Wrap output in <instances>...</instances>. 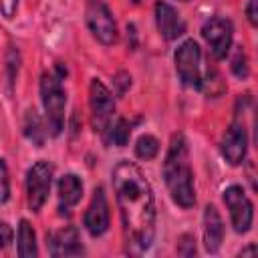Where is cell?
Returning <instances> with one entry per match:
<instances>
[{
    "label": "cell",
    "instance_id": "cell-1",
    "mask_svg": "<svg viewBox=\"0 0 258 258\" xmlns=\"http://www.w3.org/2000/svg\"><path fill=\"white\" fill-rule=\"evenodd\" d=\"M113 189L127 244L133 252L147 250L155 236V198L145 173L133 161L121 159L113 167Z\"/></svg>",
    "mask_w": 258,
    "mask_h": 258
},
{
    "label": "cell",
    "instance_id": "cell-2",
    "mask_svg": "<svg viewBox=\"0 0 258 258\" xmlns=\"http://www.w3.org/2000/svg\"><path fill=\"white\" fill-rule=\"evenodd\" d=\"M165 185L171 194V200L181 208H191L196 204L194 171L189 165V151L183 135H173L165 161H163Z\"/></svg>",
    "mask_w": 258,
    "mask_h": 258
},
{
    "label": "cell",
    "instance_id": "cell-3",
    "mask_svg": "<svg viewBox=\"0 0 258 258\" xmlns=\"http://www.w3.org/2000/svg\"><path fill=\"white\" fill-rule=\"evenodd\" d=\"M40 97L46 113V129L52 137H58L64 129V105H67V95L58 75L44 73L40 77Z\"/></svg>",
    "mask_w": 258,
    "mask_h": 258
},
{
    "label": "cell",
    "instance_id": "cell-4",
    "mask_svg": "<svg viewBox=\"0 0 258 258\" xmlns=\"http://www.w3.org/2000/svg\"><path fill=\"white\" fill-rule=\"evenodd\" d=\"M175 71L185 87L200 89L202 85V50L194 38L183 40L175 50Z\"/></svg>",
    "mask_w": 258,
    "mask_h": 258
},
{
    "label": "cell",
    "instance_id": "cell-5",
    "mask_svg": "<svg viewBox=\"0 0 258 258\" xmlns=\"http://www.w3.org/2000/svg\"><path fill=\"white\" fill-rule=\"evenodd\" d=\"M85 20L89 30L93 32V36L101 42V44H115L117 42V22L111 14V10L107 8V4L103 0H89L87 8H85Z\"/></svg>",
    "mask_w": 258,
    "mask_h": 258
},
{
    "label": "cell",
    "instance_id": "cell-6",
    "mask_svg": "<svg viewBox=\"0 0 258 258\" xmlns=\"http://www.w3.org/2000/svg\"><path fill=\"white\" fill-rule=\"evenodd\" d=\"M50 183H52V165L46 159L36 161L28 173H26V198H28V208L32 212H38L48 194H50Z\"/></svg>",
    "mask_w": 258,
    "mask_h": 258
},
{
    "label": "cell",
    "instance_id": "cell-7",
    "mask_svg": "<svg viewBox=\"0 0 258 258\" xmlns=\"http://www.w3.org/2000/svg\"><path fill=\"white\" fill-rule=\"evenodd\" d=\"M224 204L230 210V218H232V226L238 234H246L252 228V220H254V206L250 202V198L246 196V191L240 185H230L224 189Z\"/></svg>",
    "mask_w": 258,
    "mask_h": 258
},
{
    "label": "cell",
    "instance_id": "cell-8",
    "mask_svg": "<svg viewBox=\"0 0 258 258\" xmlns=\"http://www.w3.org/2000/svg\"><path fill=\"white\" fill-rule=\"evenodd\" d=\"M202 36H204V40H206L212 56L214 58H224L230 52V46H232L234 26L224 16H212L202 26Z\"/></svg>",
    "mask_w": 258,
    "mask_h": 258
},
{
    "label": "cell",
    "instance_id": "cell-9",
    "mask_svg": "<svg viewBox=\"0 0 258 258\" xmlns=\"http://www.w3.org/2000/svg\"><path fill=\"white\" fill-rule=\"evenodd\" d=\"M89 105H91V117H93V127L95 131L103 133L105 127L111 123L113 113H115V101L111 91L99 81L93 79L89 87Z\"/></svg>",
    "mask_w": 258,
    "mask_h": 258
},
{
    "label": "cell",
    "instance_id": "cell-10",
    "mask_svg": "<svg viewBox=\"0 0 258 258\" xmlns=\"http://www.w3.org/2000/svg\"><path fill=\"white\" fill-rule=\"evenodd\" d=\"M220 149H222L224 159L230 165H240L242 163V159L246 157V149H248V133H246V127L240 121H234L228 127V131L222 137Z\"/></svg>",
    "mask_w": 258,
    "mask_h": 258
},
{
    "label": "cell",
    "instance_id": "cell-11",
    "mask_svg": "<svg viewBox=\"0 0 258 258\" xmlns=\"http://www.w3.org/2000/svg\"><path fill=\"white\" fill-rule=\"evenodd\" d=\"M85 228L91 236H103L109 230V204L103 187H97L85 212Z\"/></svg>",
    "mask_w": 258,
    "mask_h": 258
},
{
    "label": "cell",
    "instance_id": "cell-12",
    "mask_svg": "<svg viewBox=\"0 0 258 258\" xmlns=\"http://www.w3.org/2000/svg\"><path fill=\"white\" fill-rule=\"evenodd\" d=\"M155 24L165 40H175L185 32V22L181 20L179 12L163 0L155 4Z\"/></svg>",
    "mask_w": 258,
    "mask_h": 258
},
{
    "label": "cell",
    "instance_id": "cell-13",
    "mask_svg": "<svg viewBox=\"0 0 258 258\" xmlns=\"http://www.w3.org/2000/svg\"><path fill=\"white\" fill-rule=\"evenodd\" d=\"M48 252L50 256H77L83 252L79 230L73 226H64L48 236Z\"/></svg>",
    "mask_w": 258,
    "mask_h": 258
},
{
    "label": "cell",
    "instance_id": "cell-14",
    "mask_svg": "<svg viewBox=\"0 0 258 258\" xmlns=\"http://www.w3.org/2000/svg\"><path fill=\"white\" fill-rule=\"evenodd\" d=\"M224 240V222L216 206L208 204L204 210V246L208 252H218Z\"/></svg>",
    "mask_w": 258,
    "mask_h": 258
},
{
    "label": "cell",
    "instance_id": "cell-15",
    "mask_svg": "<svg viewBox=\"0 0 258 258\" xmlns=\"http://www.w3.org/2000/svg\"><path fill=\"white\" fill-rule=\"evenodd\" d=\"M83 198V181L75 173H67L58 179V210H71Z\"/></svg>",
    "mask_w": 258,
    "mask_h": 258
},
{
    "label": "cell",
    "instance_id": "cell-16",
    "mask_svg": "<svg viewBox=\"0 0 258 258\" xmlns=\"http://www.w3.org/2000/svg\"><path fill=\"white\" fill-rule=\"evenodd\" d=\"M129 135H131V125L127 119L123 117H117L115 121L111 119V123L105 127L103 131V139L107 145H117V147H123L127 145L129 141Z\"/></svg>",
    "mask_w": 258,
    "mask_h": 258
},
{
    "label": "cell",
    "instance_id": "cell-17",
    "mask_svg": "<svg viewBox=\"0 0 258 258\" xmlns=\"http://www.w3.org/2000/svg\"><path fill=\"white\" fill-rule=\"evenodd\" d=\"M24 135L36 147H42L44 145V139L48 135V129L42 125V119H40V115L34 109H28L26 115H24Z\"/></svg>",
    "mask_w": 258,
    "mask_h": 258
},
{
    "label": "cell",
    "instance_id": "cell-18",
    "mask_svg": "<svg viewBox=\"0 0 258 258\" xmlns=\"http://www.w3.org/2000/svg\"><path fill=\"white\" fill-rule=\"evenodd\" d=\"M38 254L36 248V234L28 220H22L18 226V256L22 258H34Z\"/></svg>",
    "mask_w": 258,
    "mask_h": 258
},
{
    "label": "cell",
    "instance_id": "cell-19",
    "mask_svg": "<svg viewBox=\"0 0 258 258\" xmlns=\"http://www.w3.org/2000/svg\"><path fill=\"white\" fill-rule=\"evenodd\" d=\"M157 153H159V141H157L153 135H141V137L137 139V143H135V155H137L139 159L149 161V159H153Z\"/></svg>",
    "mask_w": 258,
    "mask_h": 258
},
{
    "label": "cell",
    "instance_id": "cell-20",
    "mask_svg": "<svg viewBox=\"0 0 258 258\" xmlns=\"http://www.w3.org/2000/svg\"><path fill=\"white\" fill-rule=\"evenodd\" d=\"M232 73L238 77V79H246L248 73H250V67H248V58L244 54L242 48H236L234 56H232Z\"/></svg>",
    "mask_w": 258,
    "mask_h": 258
},
{
    "label": "cell",
    "instance_id": "cell-21",
    "mask_svg": "<svg viewBox=\"0 0 258 258\" xmlns=\"http://www.w3.org/2000/svg\"><path fill=\"white\" fill-rule=\"evenodd\" d=\"M8 198H10V177H8V167L0 157V206L6 204Z\"/></svg>",
    "mask_w": 258,
    "mask_h": 258
},
{
    "label": "cell",
    "instance_id": "cell-22",
    "mask_svg": "<svg viewBox=\"0 0 258 258\" xmlns=\"http://www.w3.org/2000/svg\"><path fill=\"white\" fill-rule=\"evenodd\" d=\"M177 254H181V256H194L196 254V240L191 238V236H181V242H179V246H177Z\"/></svg>",
    "mask_w": 258,
    "mask_h": 258
},
{
    "label": "cell",
    "instance_id": "cell-23",
    "mask_svg": "<svg viewBox=\"0 0 258 258\" xmlns=\"http://www.w3.org/2000/svg\"><path fill=\"white\" fill-rule=\"evenodd\" d=\"M12 236H14L12 228L6 222H0V248H8L12 242Z\"/></svg>",
    "mask_w": 258,
    "mask_h": 258
},
{
    "label": "cell",
    "instance_id": "cell-24",
    "mask_svg": "<svg viewBox=\"0 0 258 258\" xmlns=\"http://www.w3.org/2000/svg\"><path fill=\"white\" fill-rule=\"evenodd\" d=\"M18 8V0H0V12L4 18H12L16 14Z\"/></svg>",
    "mask_w": 258,
    "mask_h": 258
},
{
    "label": "cell",
    "instance_id": "cell-25",
    "mask_svg": "<svg viewBox=\"0 0 258 258\" xmlns=\"http://www.w3.org/2000/svg\"><path fill=\"white\" fill-rule=\"evenodd\" d=\"M246 14H248L250 24H252V26H256V24H258V0H248Z\"/></svg>",
    "mask_w": 258,
    "mask_h": 258
},
{
    "label": "cell",
    "instance_id": "cell-26",
    "mask_svg": "<svg viewBox=\"0 0 258 258\" xmlns=\"http://www.w3.org/2000/svg\"><path fill=\"white\" fill-rule=\"evenodd\" d=\"M115 85H119V91H117V93H119V95H123V93H125V89L131 85V77H129L127 73H119V75L115 77Z\"/></svg>",
    "mask_w": 258,
    "mask_h": 258
},
{
    "label": "cell",
    "instance_id": "cell-27",
    "mask_svg": "<svg viewBox=\"0 0 258 258\" xmlns=\"http://www.w3.org/2000/svg\"><path fill=\"white\" fill-rule=\"evenodd\" d=\"M254 254H256V246H254V244H250L248 248L240 250V256H254Z\"/></svg>",
    "mask_w": 258,
    "mask_h": 258
},
{
    "label": "cell",
    "instance_id": "cell-28",
    "mask_svg": "<svg viewBox=\"0 0 258 258\" xmlns=\"http://www.w3.org/2000/svg\"><path fill=\"white\" fill-rule=\"evenodd\" d=\"M139 2H143V0H133V4H139Z\"/></svg>",
    "mask_w": 258,
    "mask_h": 258
},
{
    "label": "cell",
    "instance_id": "cell-29",
    "mask_svg": "<svg viewBox=\"0 0 258 258\" xmlns=\"http://www.w3.org/2000/svg\"><path fill=\"white\" fill-rule=\"evenodd\" d=\"M181 2H187V0H181Z\"/></svg>",
    "mask_w": 258,
    "mask_h": 258
}]
</instances>
